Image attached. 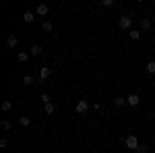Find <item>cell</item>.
Masks as SVG:
<instances>
[{
	"mask_svg": "<svg viewBox=\"0 0 155 153\" xmlns=\"http://www.w3.org/2000/svg\"><path fill=\"white\" fill-rule=\"evenodd\" d=\"M74 110H77V114H87V110H89V101L87 99H79L77 101V106H74Z\"/></svg>",
	"mask_w": 155,
	"mask_h": 153,
	"instance_id": "1",
	"label": "cell"
},
{
	"mask_svg": "<svg viewBox=\"0 0 155 153\" xmlns=\"http://www.w3.org/2000/svg\"><path fill=\"white\" fill-rule=\"evenodd\" d=\"M118 25H120V29H130L132 27V19L128 17V15H122L120 21H118Z\"/></svg>",
	"mask_w": 155,
	"mask_h": 153,
	"instance_id": "2",
	"label": "cell"
},
{
	"mask_svg": "<svg viewBox=\"0 0 155 153\" xmlns=\"http://www.w3.org/2000/svg\"><path fill=\"white\" fill-rule=\"evenodd\" d=\"M126 147H128V149H139V147H141V145H139V139H137V137H134V135H130V137H126Z\"/></svg>",
	"mask_w": 155,
	"mask_h": 153,
	"instance_id": "3",
	"label": "cell"
},
{
	"mask_svg": "<svg viewBox=\"0 0 155 153\" xmlns=\"http://www.w3.org/2000/svg\"><path fill=\"white\" fill-rule=\"evenodd\" d=\"M126 104H128V106H139V104H141V97H139V95L137 93H130L128 95V97H126Z\"/></svg>",
	"mask_w": 155,
	"mask_h": 153,
	"instance_id": "4",
	"label": "cell"
},
{
	"mask_svg": "<svg viewBox=\"0 0 155 153\" xmlns=\"http://www.w3.org/2000/svg\"><path fill=\"white\" fill-rule=\"evenodd\" d=\"M35 12H37V15H39V17H46V15H48V12H50V8H48V6H46V4H39V6H37V8H35Z\"/></svg>",
	"mask_w": 155,
	"mask_h": 153,
	"instance_id": "5",
	"label": "cell"
},
{
	"mask_svg": "<svg viewBox=\"0 0 155 153\" xmlns=\"http://www.w3.org/2000/svg\"><path fill=\"white\" fill-rule=\"evenodd\" d=\"M23 21H25V23H33V21H35V15H33L31 11H27L23 15Z\"/></svg>",
	"mask_w": 155,
	"mask_h": 153,
	"instance_id": "6",
	"label": "cell"
},
{
	"mask_svg": "<svg viewBox=\"0 0 155 153\" xmlns=\"http://www.w3.org/2000/svg\"><path fill=\"white\" fill-rule=\"evenodd\" d=\"M48 77H50V68H48V66H44V68L39 71V81H46Z\"/></svg>",
	"mask_w": 155,
	"mask_h": 153,
	"instance_id": "7",
	"label": "cell"
},
{
	"mask_svg": "<svg viewBox=\"0 0 155 153\" xmlns=\"http://www.w3.org/2000/svg\"><path fill=\"white\" fill-rule=\"evenodd\" d=\"M6 44H8V48H17L19 46V39H17L15 35H11L8 39H6Z\"/></svg>",
	"mask_w": 155,
	"mask_h": 153,
	"instance_id": "8",
	"label": "cell"
},
{
	"mask_svg": "<svg viewBox=\"0 0 155 153\" xmlns=\"http://www.w3.org/2000/svg\"><path fill=\"white\" fill-rule=\"evenodd\" d=\"M128 35H130V39H134V42H137V39L141 37V31H139V29H130V31H128Z\"/></svg>",
	"mask_w": 155,
	"mask_h": 153,
	"instance_id": "9",
	"label": "cell"
},
{
	"mask_svg": "<svg viewBox=\"0 0 155 153\" xmlns=\"http://www.w3.org/2000/svg\"><path fill=\"white\" fill-rule=\"evenodd\" d=\"M29 52H31V54H33V56H39V54H41V52H44V50H41V46H31V50H29Z\"/></svg>",
	"mask_w": 155,
	"mask_h": 153,
	"instance_id": "10",
	"label": "cell"
},
{
	"mask_svg": "<svg viewBox=\"0 0 155 153\" xmlns=\"http://www.w3.org/2000/svg\"><path fill=\"white\" fill-rule=\"evenodd\" d=\"M44 108H46V114H54V112H56V108H54L52 101H50V104H44Z\"/></svg>",
	"mask_w": 155,
	"mask_h": 153,
	"instance_id": "11",
	"label": "cell"
},
{
	"mask_svg": "<svg viewBox=\"0 0 155 153\" xmlns=\"http://www.w3.org/2000/svg\"><path fill=\"white\" fill-rule=\"evenodd\" d=\"M41 29H44V31H52V29H54V25L50 23V21H44V23H41Z\"/></svg>",
	"mask_w": 155,
	"mask_h": 153,
	"instance_id": "12",
	"label": "cell"
},
{
	"mask_svg": "<svg viewBox=\"0 0 155 153\" xmlns=\"http://www.w3.org/2000/svg\"><path fill=\"white\" fill-rule=\"evenodd\" d=\"M23 83H25V85H33V83H35V79H33L31 75H27V77H23Z\"/></svg>",
	"mask_w": 155,
	"mask_h": 153,
	"instance_id": "13",
	"label": "cell"
},
{
	"mask_svg": "<svg viewBox=\"0 0 155 153\" xmlns=\"http://www.w3.org/2000/svg\"><path fill=\"white\" fill-rule=\"evenodd\" d=\"M29 122H31L29 116H21V120H19V124H21V126H29Z\"/></svg>",
	"mask_w": 155,
	"mask_h": 153,
	"instance_id": "14",
	"label": "cell"
},
{
	"mask_svg": "<svg viewBox=\"0 0 155 153\" xmlns=\"http://www.w3.org/2000/svg\"><path fill=\"white\" fill-rule=\"evenodd\" d=\"M141 27H143L145 31H147V29L151 27V21H149V19H141Z\"/></svg>",
	"mask_w": 155,
	"mask_h": 153,
	"instance_id": "15",
	"label": "cell"
},
{
	"mask_svg": "<svg viewBox=\"0 0 155 153\" xmlns=\"http://www.w3.org/2000/svg\"><path fill=\"white\" fill-rule=\"evenodd\" d=\"M29 60V54L27 52H19V62H27Z\"/></svg>",
	"mask_w": 155,
	"mask_h": 153,
	"instance_id": "16",
	"label": "cell"
},
{
	"mask_svg": "<svg viewBox=\"0 0 155 153\" xmlns=\"http://www.w3.org/2000/svg\"><path fill=\"white\" fill-rule=\"evenodd\" d=\"M114 104H116L118 108H122L124 104H126V99H124V97H116V99H114Z\"/></svg>",
	"mask_w": 155,
	"mask_h": 153,
	"instance_id": "17",
	"label": "cell"
},
{
	"mask_svg": "<svg viewBox=\"0 0 155 153\" xmlns=\"http://www.w3.org/2000/svg\"><path fill=\"white\" fill-rule=\"evenodd\" d=\"M2 110H4V112L12 110V104H11V101H2Z\"/></svg>",
	"mask_w": 155,
	"mask_h": 153,
	"instance_id": "18",
	"label": "cell"
},
{
	"mask_svg": "<svg viewBox=\"0 0 155 153\" xmlns=\"http://www.w3.org/2000/svg\"><path fill=\"white\" fill-rule=\"evenodd\" d=\"M147 71H149V72H155V60L147 62Z\"/></svg>",
	"mask_w": 155,
	"mask_h": 153,
	"instance_id": "19",
	"label": "cell"
},
{
	"mask_svg": "<svg viewBox=\"0 0 155 153\" xmlns=\"http://www.w3.org/2000/svg\"><path fill=\"white\" fill-rule=\"evenodd\" d=\"M41 101H44V104H50L52 99H50V95H48V93H44V95H41Z\"/></svg>",
	"mask_w": 155,
	"mask_h": 153,
	"instance_id": "20",
	"label": "cell"
},
{
	"mask_svg": "<svg viewBox=\"0 0 155 153\" xmlns=\"http://www.w3.org/2000/svg\"><path fill=\"white\" fill-rule=\"evenodd\" d=\"M2 128H4V130H11V122H6V120H2Z\"/></svg>",
	"mask_w": 155,
	"mask_h": 153,
	"instance_id": "21",
	"label": "cell"
},
{
	"mask_svg": "<svg viewBox=\"0 0 155 153\" xmlns=\"http://www.w3.org/2000/svg\"><path fill=\"white\" fill-rule=\"evenodd\" d=\"M104 6H114V0H104Z\"/></svg>",
	"mask_w": 155,
	"mask_h": 153,
	"instance_id": "22",
	"label": "cell"
},
{
	"mask_svg": "<svg viewBox=\"0 0 155 153\" xmlns=\"http://www.w3.org/2000/svg\"><path fill=\"white\" fill-rule=\"evenodd\" d=\"M137 151H139V153H147V147H145V145H141V147H139Z\"/></svg>",
	"mask_w": 155,
	"mask_h": 153,
	"instance_id": "23",
	"label": "cell"
}]
</instances>
